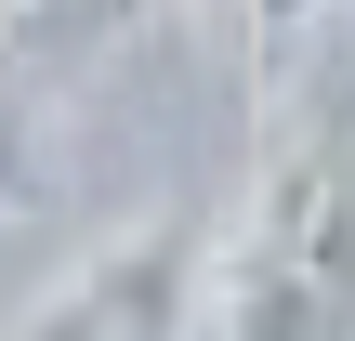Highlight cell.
I'll list each match as a JSON object with an SVG mask.
<instances>
[{"label": "cell", "instance_id": "cell-1", "mask_svg": "<svg viewBox=\"0 0 355 341\" xmlns=\"http://www.w3.org/2000/svg\"><path fill=\"white\" fill-rule=\"evenodd\" d=\"M211 329L224 341H355V131L343 118L263 145L250 210L211 237Z\"/></svg>", "mask_w": 355, "mask_h": 341}, {"label": "cell", "instance_id": "cell-2", "mask_svg": "<svg viewBox=\"0 0 355 341\" xmlns=\"http://www.w3.org/2000/svg\"><path fill=\"white\" fill-rule=\"evenodd\" d=\"M198 329H211V237L184 210H145V223L92 237L13 315V341H198Z\"/></svg>", "mask_w": 355, "mask_h": 341}, {"label": "cell", "instance_id": "cell-3", "mask_svg": "<svg viewBox=\"0 0 355 341\" xmlns=\"http://www.w3.org/2000/svg\"><path fill=\"white\" fill-rule=\"evenodd\" d=\"M145 13H158V0H26V13H13V39H40V53H66V66H79V53L132 39Z\"/></svg>", "mask_w": 355, "mask_h": 341}, {"label": "cell", "instance_id": "cell-4", "mask_svg": "<svg viewBox=\"0 0 355 341\" xmlns=\"http://www.w3.org/2000/svg\"><path fill=\"white\" fill-rule=\"evenodd\" d=\"M40 184H53V145H40V105L0 79V210H40Z\"/></svg>", "mask_w": 355, "mask_h": 341}, {"label": "cell", "instance_id": "cell-5", "mask_svg": "<svg viewBox=\"0 0 355 341\" xmlns=\"http://www.w3.org/2000/svg\"><path fill=\"white\" fill-rule=\"evenodd\" d=\"M13 13H26V0H0V39H13Z\"/></svg>", "mask_w": 355, "mask_h": 341}]
</instances>
